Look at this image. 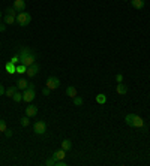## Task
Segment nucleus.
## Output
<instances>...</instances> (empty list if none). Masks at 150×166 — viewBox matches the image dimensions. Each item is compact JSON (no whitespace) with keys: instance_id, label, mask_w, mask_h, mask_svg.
<instances>
[{"instance_id":"1","label":"nucleus","mask_w":150,"mask_h":166,"mask_svg":"<svg viewBox=\"0 0 150 166\" xmlns=\"http://www.w3.org/2000/svg\"><path fill=\"white\" fill-rule=\"evenodd\" d=\"M18 57H20V63L24 64V66H27V68H29L30 64L36 63V59H38L36 54L33 53L30 48H27V46H21V48H20Z\"/></svg>"},{"instance_id":"2","label":"nucleus","mask_w":150,"mask_h":166,"mask_svg":"<svg viewBox=\"0 0 150 166\" xmlns=\"http://www.w3.org/2000/svg\"><path fill=\"white\" fill-rule=\"evenodd\" d=\"M125 123L128 126H131V127H138V129L144 127V120L137 114H128L125 117Z\"/></svg>"},{"instance_id":"3","label":"nucleus","mask_w":150,"mask_h":166,"mask_svg":"<svg viewBox=\"0 0 150 166\" xmlns=\"http://www.w3.org/2000/svg\"><path fill=\"white\" fill-rule=\"evenodd\" d=\"M35 96H36V91H35V85L30 83L29 87L24 90V93H22V100L26 102V103H30V102H33V99H35Z\"/></svg>"},{"instance_id":"4","label":"nucleus","mask_w":150,"mask_h":166,"mask_svg":"<svg viewBox=\"0 0 150 166\" xmlns=\"http://www.w3.org/2000/svg\"><path fill=\"white\" fill-rule=\"evenodd\" d=\"M32 23V17H30L29 12H18L17 14V24L18 26H21V27H26V26H29Z\"/></svg>"},{"instance_id":"5","label":"nucleus","mask_w":150,"mask_h":166,"mask_svg":"<svg viewBox=\"0 0 150 166\" xmlns=\"http://www.w3.org/2000/svg\"><path fill=\"white\" fill-rule=\"evenodd\" d=\"M45 87H48L50 90H56L60 87V79L57 76H48L45 81Z\"/></svg>"},{"instance_id":"6","label":"nucleus","mask_w":150,"mask_h":166,"mask_svg":"<svg viewBox=\"0 0 150 166\" xmlns=\"http://www.w3.org/2000/svg\"><path fill=\"white\" fill-rule=\"evenodd\" d=\"M33 132L36 135H44L47 132V123L44 120H38L35 124H33Z\"/></svg>"},{"instance_id":"7","label":"nucleus","mask_w":150,"mask_h":166,"mask_svg":"<svg viewBox=\"0 0 150 166\" xmlns=\"http://www.w3.org/2000/svg\"><path fill=\"white\" fill-rule=\"evenodd\" d=\"M12 8H14L17 12H24V11H26V2H24V0H14Z\"/></svg>"},{"instance_id":"8","label":"nucleus","mask_w":150,"mask_h":166,"mask_svg":"<svg viewBox=\"0 0 150 166\" xmlns=\"http://www.w3.org/2000/svg\"><path fill=\"white\" fill-rule=\"evenodd\" d=\"M39 72V64L38 63H33V64H30L29 68H27V76L29 78H33V76H36V74Z\"/></svg>"},{"instance_id":"9","label":"nucleus","mask_w":150,"mask_h":166,"mask_svg":"<svg viewBox=\"0 0 150 166\" xmlns=\"http://www.w3.org/2000/svg\"><path fill=\"white\" fill-rule=\"evenodd\" d=\"M24 112H26V115H27L29 118H32V117H36L38 106L36 105H27V108L24 109Z\"/></svg>"},{"instance_id":"10","label":"nucleus","mask_w":150,"mask_h":166,"mask_svg":"<svg viewBox=\"0 0 150 166\" xmlns=\"http://www.w3.org/2000/svg\"><path fill=\"white\" fill-rule=\"evenodd\" d=\"M116 91H117V94H120V96H125V94L128 93V87H126V84H123V83H117Z\"/></svg>"},{"instance_id":"11","label":"nucleus","mask_w":150,"mask_h":166,"mask_svg":"<svg viewBox=\"0 0 150 166\" xmlns=\"http://www.w3.org/2000/svg\"><path fill=\"white\" fill-rule=\"evenodd\" d=\"M5 70H6L9 75H14V74H17V64L11 63V61H8L6 64H5Z\"/></svg>"},{"instance_id":"12","label":"nucleus","mask_w":150,"mask_h":166,"mask_svg":"<svg viewBox=\"0 0 150 166\" xmlns=\"http://www.w3.org/2000/svg\"><path fill=\"white\" fill-rule=\"evenodd\" d=\"M65 156H66V151L63 150V148H60V150H57V151H54V153H52V157L56 159V160H63Z\"/></svg>"},{"instance_id":"13","label":"nucleus","mask_w":150,"mask_h":166,"mask_svg":"<svg viewBox=\"0 0 150 166\" xmlns=\"http://www.w3.org/2000/svg\"><path fill=\"white\" fill-rule=\"evenodd\" d=\"M29 84L27 83V79H24V78H20L18 81H17V87H18V90H26L27 87H29Z\"/></svg>"},{"instance_id":"14","label":"nucleus","mask_w":150,"mask_h":166,"mask_svg":"<svg viewBox=\"0 0 150 166\" xmlns=\"http://www.w3.org/2000/svg\"><path fill=\"white\" fill-rule=\"evenodd\" d=\"M129 2H131L132 8H135V9H142L144 8V0H129Z\"/></svg>"},{"instance_id":"15","label":"nucleus","mask_w":150,"mask_h":166,"mask_svg":"<svg viewBox=\"0 0 150 166\" xmlns=\"http://www.w3.org/2000/svg\"><path fill=\"white\" fill-rule=\"evenodd\" d=\"M3 23L5 24H15L17 23V17H12V15H3Z\"/></svg>"},{"instance_id":"16","label":"nucleus","mask_w":150,"mask_h":166,"mask_svg":"<svg viewBox=\"0 0 150 166\" xmlns=\"http://www.w3.org/2000/svg\"><path fill=\"white\" fill-rule=\"evenodd\" d=\"M18 90V87H17V85H11V87H8L6 88V91H5V94H6L8 97H11L12 99V96H14L15 94V91Z\"/></svg>"},{"instance_id":"17","label":"nucleus","mask_w":150,"mask_h":166,"mask_svg":"<svg viewBox=\"0 0 150 166\" xmlns=\"http://www.w3.org/2000/svg\"><path fill=\"white\" fill-rule=\"evenodd\" d=\"M60 145H62V148H63L65 151H69L71 148H72V142H71V139H63Z\"/></svg>"},{"instance_id":"18","label":"nucleus","mask_w":150,"mask_h":166,"mask_svg":"<svg viewBox=\"0 0 150 166\" xmlns=\"http://www.w3.org/2000/svg\"><path fill=\"white\" fill-rule=\"evenodd\" d=\"M66 96H69L71 99H74L75 96H77V88L72 87V85H69V87L66 88Z\"/></svg>"},{"instance_id":"19","label":"nucleus","mask_w":150,"mask_h":166,"mask_svg":"<svg viewBox=\"0 0 150 166\" xmlns=\"http://www.w3.org/2000/svg\"><path fill=\"white\" fill-rule=\"evenodd\" d=\"M96 102L99 103V105H104V103H107V96H105L104 93H99L96 96Z\"/></svg>"},{"instance_id":"20","label":"nucleus","mask_w":150,"mask_h":166,"mask_svg":"<svg viewBox=\"0 0 150 166\" xmlns=\"http://www.w3.org/2000/svg\"><path fill=\"white\" fill-rule=\"evenodd\" d=\"M27 72V66H24V64H17V74L18 75H22V74H26Z\"/></svg>"},{"instance_id":"21","label":"nucleus","mask_w":150,"mask_h":166,"mask_svg":"<svg viewBox=\"0 0 150 166\" xmlns=\"http://www.w3.org/2000/svg\"><path fill=\"white\" fill-rule=\"evenodd\" d=\"M20 124H21L22 127H27V126H29V124H30L29 117H27V115H24L22 118H20Z\"/></svg>"},{"instance_id":"22","label":"nucleus","mask_w":150,"mask_h":166,"mask_svg":"<svg viewBox=\"0 0 150 166\" xmlns=\"http://www.w3.org/2000/svg\"><path fill=\"white\" fill-rule=\"evenodd\" d=\"M72 102H74V105H75V106H82V103H84L82 97H80V96H75V97L72 99Z\"/></svg>"},{"instance_id":"23","label":"nucleus","mask_w":150,"mask_h":166,"mask_svg":"<svg viewBox=\"0 0 150 166\" xmlns=\"http://www.w3.org/2000/svg\"><path fill=\"white\" fill-rule=\"evenodd\" d=\"M12 99H14L17 103H18V102H21V100H22V93H20V91L17 90V91H15V94L12 96Z\"/></svg>"},{"instance_id":"24","label":"nucleus","mask_w":150,"mask_h":166,"mask_svg":"<svg viewBox=\"0 0 150 166\" xmlns=\"http://www.w3.org/2000/svg\"><path fill=\"white\" fill-rule=\"evenodd\" d=\"M15 12H17V11H15V9L12 8V6H11V8H6V9H5V14H6V15L17 17V14H15Z\"/></svg>"},{"instance_id":"25","label":"nucleus","mask_w":150,"mask_h":166,"mask_svg":"<svg viewBox=\"0 0 150 166\" xmlns=\"http://www.w3.org/2000/svg\"><path fill=\"white\" fill-rule=\"evenodd\" d=\"M45 165H47V166H54V165H56V159L51 156L50 159H47V160H45Z\"/></svg>"},{"instance_id":"26","label":"nucleus","mask_w":150,"mask_h":166,"mask_svg":"<svg viewBox=\"0 0 150 166\" xmlns=\"http://www.w3.org/2000/svg\"><path fill=\"white\" fill-rule=\"evenodd\" d=\"M6 129H8L6 121H5V120H2V118H0V132H3V133H5V132H6Z\"/></svg>"},{"instance_id":"27","label":"nucleus","mask_w":150,"mask_h":166,"mask_svg":"<svg viewBox=\"0 0 150 166\" xmlns=\"http://www.w3.org/2000/svg\"><path fill=\"white\" fill-rule=\"evenodd\" d=\"M9 61H11V63H14V64H18V63H20V57H18V54H15L14 57H11Z\"/></svg>"},{"instance_id":"28","label":"nucleus","mask_w":150,"mask_h":166,"mask_svg":"<svg viewBox=\"0 0 150 166\" xmlns=\"http://www.w3.org/2000/svg\"><path fill=\"white\" fill-rule=\"evenodd\" d=\"M50 93H51V90H50L48 87H44V88H42V94H44V96H48Z\"/></svg>"},{"instance_id":"29","label":"nucleus","mask_w":150,"mask_h":166,"mask_svg":"<svg viewBox=\"0 0 150 166\" xmlns=\"http://www.w3.org/2000/svg\"><path fill=\"white\" fill-rule=\"evenodd\" d=\"M116 81H117V83H123V75H122V74H117V75H116Z\"/></svg>"},{"instance_id":"30","label":"nucleus","mask_w":150,"mask_h":166,"mask_svg":"<svg viewBox=\"0 0 150 166\" xmlns=\"http://www.w3.org/2000/svg\"><path fill=\"white\" fill-rule=\"evenodd\" d=\"M5 136H6V138H11V136H12V130H11V129H6V132H5Z\"/></svg>"},{"instance_id":"31","label":"nucleus","mask_w":150,"mask_h":166,"mask_svg":"<svg viewBox=\"0 0 150 166\" xmlns=\"http://www.w3.org/2000/svg\"><path fill=\"white\" fill-rule=\"evenodd\" d=\"M5 88H3V85H2V84H0V96H3V94H5Z\"/></svg>"},{"instance_id":"32","label":"nucleus","mask_w":150,"mask_h":166,"mask_svg":"<svg viewBox=\"0 0 150 166\" xmlns=\"http://www.w3.org/2000/svg\"><path fill=\"white\" fill-rule=\"evenodd\" d=\"M6 30V26H5V24H2L0 23V31H5Z\"/></svg>"},{"instance_id":"33","label":"nucleus","mask_w":150,"mask_h":166,"mask_svg":"<svg viewBox=\"0 0 150 166\" xmlns=\"http://www.w3.org/2000/svg\"><path fill=\"white\" fill-rule=\"evenodd\" d=\"M2 17H3V15H2V11H0V21H2Z\"/></svg>"},{"instance_id":"34","label":"nucleus","mask_w":150,"mask_h":166,"mask_svg":"<svg viewBox=\"0 0 150 166\" xmlns=\"http://www.w3.org/2000/svg\"><path fill=\"white\" fill-rule=\"evenodd\" d=\"M0 48H2V44H0Z\"/></svg>"}]
</instances>
